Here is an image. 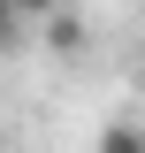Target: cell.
Wrapping results in <instances>:
<instances>
[{"label": "cell", "mask_w": 145, "mask_h": 153, "mask_svg": "<svg viewBox=\"0 0 145 153\" xmlns=\"http://www.w3.org/2000/svg\"><path fill=\"white\" fill-rule=\"evenodd\" d=\"M84 38H92V23H84V16H46V46H54V54H76Z\"/></svg>", "instance_id": "1"}, {"label": "cell", "mask_w": 145, "mask_h": 153, "mask_svg": "<svg viewBox=\"0 0 145 153\" xmlns=\"http://www.w3.org/2000/svg\"><path fill=\"white\" fill-rule=\"evenodd\" d=\"M92 153H145V130L138 123H99V146Z\"/></svg>", "instance_id": "2"}, {"label": "cell", "mask_w": 145, "mask_h": 153, "mask_svg": "<svg viewBox=\"0 0 145 153\" xmlns=\"http://www.w3.org/2000/svg\"><path fill=\"white\" fill-rule=\"evenodd\" d=\"M23 38V8H8V0H0V46H16Z\"/></svg>", "instance_id": "3"}, {"label": "cell", "mask_w": 145, "mask_h": 153, "mask_svg": "<svg viewBox=\"0 0 145 153\" xmlns=\"http://www.w3.org/2000/svg\"><path fill=\"white\" fill-rule=\"evenodd\" d=\"M0 153H8V146H0Z\"/></svg>", "instance_id": "4"}]
</instances>
